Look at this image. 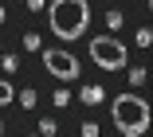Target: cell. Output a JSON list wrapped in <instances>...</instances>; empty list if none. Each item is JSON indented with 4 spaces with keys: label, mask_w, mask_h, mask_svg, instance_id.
I'll use <instances>...</instances> for the list:
<instances>
[{
    "label": "cell",
    "mask_w": 153,
    "mask_h": 137,
    "mask_svg": "<svg viewBox=\"0 0 153 137\" xmlns=\"http://www.w3.org/2000/svg\"><path fill=\"white\" fill-rule=\"evenodd\" d=\"M47 24H51V36L55 39H79L86 24H90V8H86V0H51L47 4Z\"/></svg>",
    "instance_id": "6da1fadb"
},
{
    "label": "cell",
    "mask_w": 153,
    "mask_h": 137,
    "mask_svg": "<svg viewBox=\"0 0 153 137\" xmlns=\"http://www.w3.org/2000/svg\"><path fill=\"white\" fill-rule=\"evenodd\" d=\"M110 118L118 125V133H126V137H141L149 129V102L141 94H118L110 102Z\"/></svg>",
    "instance_id": "7a4b0ae2"
},
{
    "label": "cell",
    "mask_w": 153,
    "mask_h": 137,
    "mask_svg": "<svg viewBox=\"0 0 153 137\" xmlns=\"http://www.w3.org/2000/svg\"><path fill=\"white\" fill-rule=\"evenodd\" d=\"M90 59H94L102 71H122L126 67V43L122 39H114V36H94L90 39Z\"/></svg>",
    "instance_id": "3957f363"
},
{
    "label": "cell",
    "mask_w": 153,
    "mask_h": 137,
    "mask_svg": "<svg viewBox=\"0 0 153 137\" xmlns=\"http://www.w3.org/2000/svg\"><path fill=\"white\" fill-rule=\"evenodd\" d=\"M43 67H47L51 78H63V82L79 78V59H75L67 47H51V51H43Z\"/></svg>",
    "instance_id": "277c9868"
},
{
    "label": "cell",
    "mask_w": 153,
    "mask_h": 137,
    "mask_svg": "<svg viewBox=\"0 0 153 137\" xmlns=\"http://www.w3.org/2000/svg\"><path fill=\"white\" fill-rule=\"evenodd\" d=\"M79 98L86 102V106H98V102L106 98V90H102V86H82V94H79Z\"/></svg>",
    "instance_id": "5b68a950"
},
{
    "label": "cell",
    "mask_w": 153,
    "mask_h": 137,
    "mask_svg": "<svg viewBox=\"0 0 153 137\" xmlns=\"http://www.w3.org/2000/svg\"><path fill=\"white\" fill-rule=\"evenodd\" d=\"M16 98H20V106H24V110H32L36 102H39V94H36V86H27V90H20Z\"/></svg>",
    "instance_id": "8992f818"
},
{
    "label": "cell",
    "mask_w": 153,
    "mask_h": 137,
    "mask_svg": "<svg viewBox=\"0 0 153 137\" xmlns=\"http://www.w3.org/2000/svg\"><path fill=\"white\" fill-rule=\"evenodd\" d=\"M122 20H126V16H122L118 8H110V12H106V27H110V31H118V27H122Z\"/></svg>",
    "instance_id": "52a82bcc"
},
{
    "label": "cell",
    "mask_w": 153,
    "mask_h": 137,
    "mask_svg": "<svg viewBox=\"0 0 153 137\" xmlns=\"http://www.w3.org/2000/svg\"><path fill=\"white\" fill-rule=\"evenodd\" d=\"M12 98H16V90H12V82H4V78H0V106H8Z\"/></svg>",
    "instance_id": "ba28073f"
},
{
    "label": "cell",
    "mask_w": 153,
    "mask_h": 137,
    "mask_svg": "<svg viewBox=\"0 0 153 137\" xmlns=\"http://www.w3.org/2000/svg\"><path fill=\"white\" fill-rule=\"evenodd\" d=\"M51 102H55V106H59V110H63V106H71V94H67V90H63V86H59V90H55V98H51Z\"/></svg>",
    "instance_id": "9c48e42d"
},
{
    "label": "cell",
    "mask_w": 153,
    "mask_h": 137,
    "mask_svg": "<svg viewBox=\"0 0 153 137\" xmlns=\"http://www.w3.org/2000/svg\"><path fill=\"white\" fill-rule=\"evenodd\" d=\"M130 82H134V86L145 82V67H130Z\"/></svg>",
    "instance_id": "30bf717a"
},
{
    "label": "cell",
    "mask_w": 153,
    "mask_h": 137,
    "mask_svg": "<svg viewBox=\"0 0 153 137\" xmlns=\"http://www.w3.org/2000/svg\"><path fill=\"white\" fill-rule=\"evenodd\" d=\"M79 133H82V137H98L102 129H98V121H82V129H79Z\"/></svg>",
    "instance_id": "8fae6325"
},
{
    "label": "cell",
    "mask_w": 153,
    "mask_h": 137,
    "mask_svg": "<svg viewBox=\"0 0 153 137\" xmlns=\"http://www.w3.org/2000/svg\"><path fill=\"white\" fill-rule=\"evenodd\" d=\"M51 133H59V129H55L51 118H43V121H39V137H51Z\"/></svg>",
    "instance_id": "7c38bea8"
},
{
    "label": "cell",
    "mask_w": 153,
    "mask_h": 137,
    "mask_svg": "<svg viewBox=\"0 0 153 137\" xmlns=\"http://www.w3.org/2000/svg\"><path fill=\"white\" fill-rule=\"evenodd\" d=\"M24 47H27V51H39V36H36V31H27V36H24Z\"/></svg>",
    "instance_id": "4fadbf2b"
},
{
    "label": "cell",
    "mask_w": 153,
    "mask_h": 137,
    "mask_svg": "<svg viewBox=\"0 0 153 137\" xmlns=\"http://www.w3.org/2000/svg\"><path fill=\"white\" fill-rule=\"evenodd\" d=\"M149 43H153V31L141 27V31H137V47H149Z\"/></svg>",
    "instance_id": "5bb4252c"
},
{
    "label": "cell",
    "mask_w": 153,
    "mask_h": 137,
    "mask_svg": "<svg viewBox=\"0 0 153 137\" xmlns=\"http://www.w3.org/2000/svg\"><path fill=\"white\" fill-rule=\"evenodd\" d=\"M0 63H4V71H16V55H0Z\"/></svg>",
    "instance_id": "9a60e30c"
},
{
    "label": "cell",
    "mask_w": 153,
    "mask_h": 137,
    "mask_svg": "<svg viewBox=\"0 0 153 137\" xmlns=\"http://www.w3.org/2000/svg\"><path fill=\"white\" fill-rule=\"evenodd\" d=\"M24 4L32 8V12H39V8H43V0H24Z\"/></svg>",
    "instance_id": "2e32d148"
},
{
    "label": "cell",
    "mask_w": 153,
    "mask_h": 137,
    "mask_svg": "<svg viewBox=\"0 0 153 137\" xmlns=\"http://www.w3.org/2000/svg\"><path fill=\"white\" fill-rule=\"evenodd\" d=\"M0 24H4V8H0Z\"/></svg>",
    "instance_id": "e0dca14e"
},
{
    "label": "cell",
    "mask_w": 153,
    "mask_h": 137,
    "mask_svg": "<svg viewBox=\"0 0 153 137\" xmlns=\"http://www.w3.org/2000/svg\"><path fill=\"white\" fill-rule=\"evenodd\" d=\"M0 133H4V121H0Z\"/></svg>",
    "instance_id": "ac0fdd59"
},
{
    "label": "cell",
    "mask_w": 153,
    "mask_h": 137,
    "mask_svg": "<svg viewBox=\"0 0 153 137\" xmlns=\"http://www.w3.org/2000/svg\"><path fill=\"white\" fill-rule=\"evenodd\" d=\"M36 137H39V133H36Z\"/></svg>",
    "instance_id": "d6986e66"
}]
</instances>
